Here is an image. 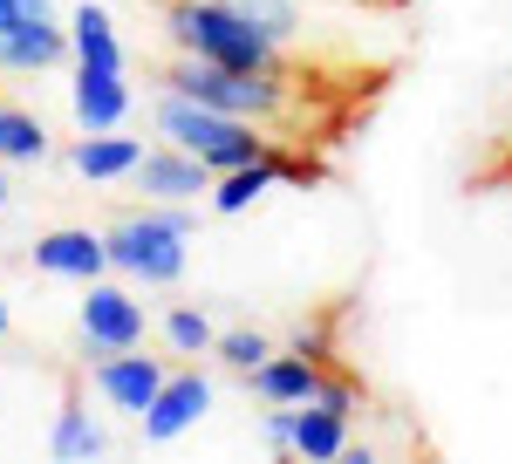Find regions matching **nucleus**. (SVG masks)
<instances>
[{
	"label": "nucleus",
	"mask_w": 512,
	"mask_h": 464,
	"mask_svg": "<svg viewBox=\"0 0 512 464\" xmlns=\"http://www.w3.org/2000/svg\"><path fill=\"white\" fill-rule=\"evenodd\" d=\"M192 232H198V205H137V212H117V226L103 232L110 273L130 280V287H178L185 260H192Z\"/></svg>",
	"instance_id": "1"
},
{
	"label": "nucleus",
	"mask_w": 512,
	"mask_h": 464,
	"mask_svg": "<svg viewBox=\"0 0 512 464\" xmlns=\"http://www.w3.org/2000/svg\"><path fill=\"white\" fill-rule=\"evenodd\" d=\"M164 35H171L178 55L219 62V69H246V76H294V69H287V48L267 41L253 21H239L233 7H219V0H164Z\"/></svg>",
	"instance_id": "2"
},
{
	"label": "nucleus",
	"mask_w": 512,
	"mask_h": 464,
	"mask_svg": "<svg viewBox=\"0 0 512 464\" xmlns=\"http://www.w3.org/2000/svg\"><path fill=\"white\" fill-rule=\"evenodd\" d=\"M151 123H158L164 144L192 151L198 164L212 171V178H219V171H233V164H253V157L274 144V137H267V123H246V116L205 110V103L178 96V89H164L158 103H151Z\"/></svg>",
	"instance_id": "3"
},
{
	"label": "nucleus",
	"mask_w": 512,
	"mask_h": 464,
	"mask_svg": "<svg viewBox=\"0 0 512 464\" xmlns=\"http://www.w3.org/2000/svg\"><path fill=\"white\" fill-rule=\"evenodd\" d=\"M164 89L192 96V103H205V110H226V116H246V123H267V130L294 110L287 76H246V69H219V62H198V55H178V62L164 69Z\"/></svg>",
	"instance_id": "4"
},
{
	"label": "nucleus",
	"mask_w": 512,
	"mask_h": 464,
	"mask_svg": "<svg viewBox=\"0 0 512 464\" xmlns=\"http://www.w3.org/2000/svg\"><path fill=\"white\" fill-rule=\"evenodd\" d=\"M76 335H82V369H89V362H103V355H117V348H144L151 314H144V301L130 294V280L96 273V280H82Z\"/></svg>",
	"instance_id": "5"
},
{
	"label": "nucleus",
	"mask_w": 512,
	"mask_h": 464,
	"mask_svg": "<svg viewBox=\"0 0 512 464\" xmlns=\"http://www.w3.org/2000/svg\"><path fill=\"white\" fill-rule=\"evenodd\" d=\"M212 376L198 369V362H171L164 369V383H158V396H151V410L137 417V430H144V444H178L185 430H198L205 424V410H212Z\"/></svg>",
	"instance_id": "6"
},
{
	"label": "nucleus",
	"mask_w": 512,
	"mask_h": 464,
	"mask_svg": "<svg viewBox=\"0 0 512 464\" xmlns=\"http://www.w3.org/2000/svg\"><path fill=\"white\" fill-rule=\"evenodd\" d=\"M123 185L144 198V205H205L212 171H205L192 151H178V144H164V137H158V144H144V157L130 164Z\"/></svg>",
	"instance_id": "7"
},
{
	"label": "nucleus",
	"mask_w": 512,
	"mask_h": 464,
	"mask_svg": "<svg viewBox=\"0 0 512 464\" xmlns=\"http://www.w3.org/2000/svg\"><path fill=\"white\" fill-rule=\"evenodd\" d=\"M164 355H144V348H117V355H103V362H89V389H96V403L110 410V417H144L151 410V396L164 383Z\"/></svg>",
	"instance_id": "8"
},
{
	"label": "nucleus",
	"mask_w": 512,
	"mask_h": 464,
	"mask_svg": "<svg viewBox=\"0 0 512 464\" xmlns=\"http://www.w3.org/2000/svg\"><path fill=\"white\" fill-rule=\"evenodd\" d=\"M35 273H48V280H96V273H110V246H103V232L89 226H55L35 239Z\"/></svg>",
	"instance_id": "9"
},
{
	"label": "nucleus",
	"mask_w": 512,
	"mask_h": 464,
	"mask_svg": "<svg viewBox=\"0 0 512 464\" xmlns=\"http://www.w3.org/2000/svg\"><path fill=\"white\" fill-rule=\"evenodd\" d=\"M62 62H69V28H62L55 14L21 21V28L0 35V76H48V69H62Z\"/></svg>",
	"instance_id": "10"
},
{
	"label": "nucleus",
	"mask_w": 512,
	"mask_h": 464,
	"mask_svg": "<svg viewBox=\"0 0 512 464\" xmlns=\"http://www.w3.org/2000/svg\"><path fill=\"white\" fill-rule=\"evenodd\" d=\"M130 82L123 69H76L69 82V116H76V130H123V116H130Z\"/></svg>",
	"instance_id": "11"
},
{
	"label": "nucleus",
	"mask_w": 512,
	"mask_h": 464,
	"mask_svg": "<svg viewBox=\"0 0 512 464\" xmlns=\"http://www.w3.org/2000/svg\"><path fill=\"white\" fill-rule=\"evenodd\" d=\"M321 376H328V369H321L315 355H301V348L280 355V348H274V355L253 362L239 383H246V396H260V403H308V396L321 389Z\"/></svg>",
	"instance_id": "12"
},
{
	"label": "nucleus",
	"mask_w": 512,
	"mask_h": 464,
	"mask_svg": "<svg viewBox=\"0 0 512 464\" xmlns=\"http://www.w3.org/2000/svg\"><path fill=\"white\" fill-rule=\"evenodd\" d=\"M144 157V137H123V130H82L69 144V171L82 185H123L130 164Z\"/></svg>",
	"instance_id": "13"
},
{
	"label": "nucleus",
	"mask_w": 512,
	"mask_h": 464,
	"mask_svg": "<svg viewBox=\"0 0 512 464\" xmlns=\"http://www.w3.org/2000/svg\"><path fill=\"white\" fill-rule=\"evenodd\" d=\"M48 458H62V464L110 458V430H103V417H89V403H82L76 389L62 396V410H55V424H48Z\"/></svg>",
	"instance_id": "14"
},
{
	"label": "nucleus",
	"mask_w": 512,
	"mask_h": 464,
	"mask_svg": "<svg viewBox=\"0 0 512 464\" xmlns=\"http://www.w3.org/2000/svg\"><path fill=\"white\" fill-rule=\"evenodd\" d=\"M69 28V62L76 69H123V41H117V21H110V7H96V0H82L76 14L62 21Z\"/></svg>",
	"instance_id": "15"
},
{
	"label": "nucleus",
	"mask_w": 512,
	"mask_h": 464,
	"mask_svg": "<svg viewBox=\"0 0 512 464\" xmlns=\"http://www.w3.org/2000/svg\"><path fill=\"white\" fill-rule=\"evenodd\" d=\"M349 451V417L321 410V403H294V458L308 464H328Z\"/></svg>",
	"instance_id": "16"
},
{
	"label": "nucleus",
	"mask_w": 512,
	"mask_h": 464,
	"mask_svg": "<svg viewBox=\"0 0 512 464\" xmlns=\"http://www.w3.org/2000/svg\"><path fill=\"white\" fill-rule=\"evenodd\" d=\"M48 157V123L21 103H0V164H41Z\"/></svg>",
	"instance_id": "17"
},
{
	"label": "nucleus",
	"mask_w": 512,
	"mask_h": 464,
	"mask_svg": "<svg viewBox=\"0 0 512 464\" xmlns=\"http://www.w3.org/2000/svg\"><path fill=\"white\" fill-rule=\"evenodd\" d=\"M219 7H233L239 21H253V28L267 41H280V48H294L301 28H308V21H301V0H219Z\"/></svg>",
	"instance_id": "18"
},
{
	"label": "nucleus",
	"mask_w": 512,
	"mask_h": 464,
	"mask_svg": "<svg viewBox=\"0 0 512 464\" xmlns=\"http://www.w3.org/2000/svg\"><path fill=\"white\" fill-rule=\"evenodd\" d=\"M158 328H164V348H171V362H198V355H212V342H219V328L205 321V308H171Z\"/></svg>",
	"instance_id": "19"
},
{
	"label": "nucleus",
	"mask_w": 512,
	"mask_h": 464,
	"mask_svg": "<svg viewBox=\"0 0 512 464\" xmlns=\"http://www.w3.org/2000/svg\"><path fill=\"white\" fill-rule=\"evenodd\" d=\"M267 355H274V335H267V328H226V335L212 342V362H226L233 376H246V369L267 362Z\"/></svg>",
	"instance_id": "20"
},
{
	"label": "nucleus",
	"mask_w": 512,
	"mask_h": 464,
	"mask_svg": "<svg viewBox=\"0 0 512 464\" xmlns=\"http://www.w3.org/2000/svg\"><path fill=\"white\" fill-rule=\"evenodd\" d=\"M260 444L274 458H294V403H267L260 410Z\"/></svg>",
	"instance_id": "21"
},
{
	"label": "nucleus",
	"mask_w": 512,
	"mask_h": 464,
	"mask_svg": "<svg viewBox=\"0 0 512 464\" xmlns=\"http://www.w3.org/2000/svg\"><path fill=\"white\" fill-rule=\"evenodd\" d=\"M41 14H55V0H0V35L21 21H41Z\"/></svg>",
	"instance_id": "22"
},
{
	"label": "nucleus",
	"mask_w": 512,
	"mask_h": 464,
	"mask_svg": "<svg viewBox=\"0 0 512 464\" xmlns=\"http://www.w3.org/2000/svg\"><path fill=\"white\" fill-rule=\"evenodd\" d=\"M14 205V185H7V164H0V212Z\"/></svg>",
	"instance_id": "23"
},
{
	"label": "nucleus",
	"mask_w": 512,
	"mask_h": 464,
	"mask_svg": "<svg viewBox=\"0 0 512 464\" xmlns=\"http://www.w3.org/2000/svg\"><path fill=\"white\" fill-rule=\"evenodd\" d=\"M7 328H14V314H7V294H0V342H7Z\"/></svg>",
	"instance_id": "24"
}]
</instances>
